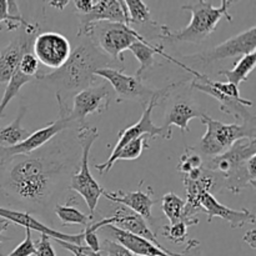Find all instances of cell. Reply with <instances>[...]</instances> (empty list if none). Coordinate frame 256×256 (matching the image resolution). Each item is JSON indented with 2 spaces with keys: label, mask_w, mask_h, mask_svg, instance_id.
Listing matches in <instances>:
<instances>
[{
  "label": "cell",
  "mask_w": 256,
  "mask_h": 256,
  "mask_svg": "<svg viewBox=\"0 0 256 256\" xmlns=\"http://www.w3.org/2000/svg\"><path fill=\"white\" fill-rule=\"evenodd\" d=\"M64 168L56 158L22 156L8 169L5 188L20 202L44 205L54 194Z\"/></svg>",
  "instance_id": "6da1fadb"
},
{
  "label": "cell",
  "mask_w": 256,
  "mask_h": 256,
  "mask_svg": "<svg viewBox=\"0 0 256 256\" xmlns=\"http://www.w3.org/2000/svg\"><path fill=\"white\" fill-rule=\"evenodd\" d=\"M112 62L108 55L92 44L89 38H85L84 42L72 50L69 59L62 68L50 74H39L35 80L54 88L56 94L79 92L92 86L96 70L112 68Z\"/></svg>",
  "instance_id": "7a4b0ae2"
},
{
  "label": "cell",
  "mask_w": 256,
  "mask_h": 256,
  "mask_svg": "<svg viewBox=\"0 0 256 256\" xmlns=\"http://www.w3.org/2000/svg\"><path fill=\"white\" fill-rule=\"evenodd\" d=\"M232 2L222 0L220 6H212V2L196 0L188 2L182 6V10H188L192 14V20L185 28L179 30H170L162 25L158 34V39L166 44L176 42H190L200 44L212 35L222 18H226L229 22H232V16L229 14V6Z\"/></svg>",
  "instance_id": "3957f363"
},
{
  "label": "cell",
  "mask_w": 256,
  "mask_h": 256,
  "mask_svg": "<svg viewBox=\"0 0 256 256\" xmlns=\"http://www.w3.org/2000/svg\"><path fill=\"white\" fill-rule=\"evenodd\" d=\"M78 38H89L92 44L102 50L112 60L124 62V52L135 42H145L142 36L132 26L122 22H96L84 29H79Z\"/></svg>",
  "instance_id": "277c9868"
},
{
  "label": "cell",
  "mask_w": 256,
  "mask_h": 256,
  "mask_svg": "<svg viewBox=\"0 0 256 256\" xmlns=\"http://www.w3.org/2000/svg\"><path fill=\"white\" fill-rule=\"evenodd\" d=\"M192 74L194 76L190 82L192 89H196L216 99L220 102V110L224 114L232 115L235 119L246 124H256L255 114L248 109L254 106V102L240 96L239 86L232 82H212L206 75L200 74L196 70H192Z\"/></svg>",
  "instance_id": "5b68a950"
},
{
  "label": "cell",
  "mask_w": 256,
  "mask_h": 256,
  "mask_svg": "<svg viewBox=\"0 0 256 256\" xmlns=\"http://www.w3.org/2000/svg\"><path fill=\"white\" fill-rule=\"evenodd\" d=\"M76 138L80 148H82V159H80L79 169L75 170L74 174L72 175L70 189L74 190L76 194H79L85 200L90 212L89 216L94 219L98 202H99V199L102 196V192L105 190L92 178L89 168L90 149H92L95 140L99 138V132L95 128L85 125L82 128H78Z\"/></svg>",
  "instance_id": "8992f818"
},
{
  "label": "cell",
  "mask_w": 256,
  "mask_h": 256,
  "mask_svg": "<svg viewBox=\"0 0 256 256\" xmlns=\"http://www.w3.org/2000/svg\"><path fill=\"white\" fill-rule=\"evenodd\" d=\"M200 120L208 129L196 150L209 158L222 154L239 140L256 139V124H225L206 112Z\"/></svg>",
  "instance_id": "52a82bcc"
},
{
  "label": "cell",
  "mask_w": 256,
  "mask_h": 256,
  "mask_svg": "<svg viewBox=\"0 0 256 256\" xmlns=\"http://www.w3.org/2000/svg\"><path fill=\"white\" fill-rule=\"evenodd\" d=\"M95 76H100L106 80L110 86L114 89L116 94V102H122L124 100H139L140 102L146 105L152 99L158 96L168 98L172 90L182 85V82H172L162 89H152L142 82V79H138L135 75L125 74L122 70L114 68H105L95 72Z\"/></svg>",
  "instance_id": "ba28073f"
},
{
  "label": "cell",
  "mask_w": 256,
  "mask_h": 256,
  "mask_svg": "<svg viewBox=\"0 0 256 256\" xmlns=\"http://www.w3.org/2000/svg\"><path fill=\"white\" fill-rule=\"evenodd\" d=\"M58 106H59V116L55 122L49 124L48 126L42 128L36 132H32L26 139L20 144L14 145V146H0V166L5 165L18 156H28L34 152L39 150L42 145L46 144L48 142L56 136L59 132L68 128L72 126V122L69 116V106L65 102L64 98L60 94H56Z\"/></svg>",
  "instance_id": "9c48e42d"
},
{
  "label": "cell",
  "mask_w": 256,
  "mask_h": 256,
  "mask_svg": "<svg viewBox=\"0 0 256 256\" xmlns=\"http://www.w3.org/2000/svg\"><path fill=\"white\" fill-rule=\"evenodd\" d=\"M166 98L164 96H158L154 98V99L150 100L146 105H144V110H142V115L139 119V122L136 124L132 125V126L126 128V129H122L119 132V140L115 144L114 149H112V155H110L109 159L105 162H102V164H95V169L100 172V174H105V172H109L112 170V168L114 166V159L116 156L118 152H120L122 148H124L125 145L129 144L132 140L138 139L140 136H144L146 135L149 139H155V138H162L164 140L172 139V135L168 134L162 126H155L154 122L152 120V112L154 110L155 106L162 104V102Z\"/></svg>",
  "instance_id": "30bf717a"
},
{
  "label": "cell",
  "mask_w": 256,
  "mask_h": 256,
  "mask_svg": "<svg viewBox=\"0 0 256 256\" xmlns=\"http://www.w3.org/2000/svg\"><path fill=\"white\" fill-rule=\"evenodd\" d=\"M256 49V26H252L250 29L242 32L240 34L234 35L230 39L225 40L222 44L216 45L212 49L205 50V52H198L194 55L184 56L185 60H192V62H200V64L209 65L219 60L229 59V58L246 55L254 52Z\"/></svg>",
  "instance_id": "8fae6325"
},
{
  "label": "cell",
  "mask_w": 256,
  "mask_h": 256,
  "mask_svg": "<svg viewBox=\"0 0 256 256\" xmlns=\"http://www.w3.org/2000/svg\"><path fill=\"white\" fill-rule=\"evenodd\" d=\"M112 102V89L106 84L92 85L76 92L72 98V108H69V116L72 124L85 126L89 115L102 114Z\"/></svg>",
  "instance_id": "7c38bea8"
},
{
  "label": "cell",
  "mask_w": 256,
  "mask_h": 256,
  "mask_svg": "<svg viewBox=\"0 0 256 256\" xmlns=\"http://www.w3.org/2000/svg\"><path fill=\"white\" fill-rule=\"evenodd\" d=\"M38 30L39 25L26 22V24L22 26V32L0 52V84H8L12 80L22 55L32 52Z\"/></svg>",
  "instance_id": "4fadbf2b"
},
{
  "label": "cell",
  "mask_w": 256,
  "mask_h": 256,
  "mask_svg": "<svg viewBox=\"0 0 256 256\" xmlns=\"http://www.w3.org/2000/svg\"><path fill=\"white\" fill-rule=\"evenodd\" d=\"M32 50L40 64L56 70L69 59L72 45L69 39L60 32H46L35 36Z\"/></svg>",
  "instance_id": "5bb4252c"
},
{
  "label": "cell",
  "mask_w": 256,
  "mask_h": 256,
  "mask_svg": "<svg viewBox=\"0 0 256 256\" xmlns=\"http://www.w3.org/2000/svg\"><path fill=\"white\" fill-rule=\"evenodd\" d=\"M254 155H256V139H242L222 154L209 158L204 168L216 172L224 182Z\"/></svg>",
  "instance_id": "9a60e30c"
},
{
  "label": "cell",
  "mask_w": 256,
  "mask_h": 256,
  "mask_svg": "<svg viewBox=\"0 0 256 256\" xmlns=\"http://www.w3.org/2000/svg\"><path fill=\"white\" fill-rule=\"evenodd\" d=\"M199 206L202 212L208 215V222H212L214 218L226 220L232 229H240L246 224H255V215L250 210H234L220 204L216 198L210 192H202L199 196Z\"/></svg>",
  "instance_id": "2e32d148"
},
{
  "label": "cell",
  "mask_w": 256,
  "mask_h": 256,
  "mask_svg": "<svg viewBox=\"0 0 256 256\" xmlns=\"http://www.w3.org/2000/svg\"><path fill=\"white\" fill-rule=\"evenodd\" d=\"M0 218L8 220L10 224H16L22 226L24 229H30L32 232H38L40 234H45L50 238V239L54 240H62V242H69V244L79 245L82 246L84 245V232H79L76 235H70V234H64V232H56V230L52 229V228L46 226L42 222H40L39 220L35 219L32 215H30L29 212H16V210L8 209V208L0 206Z\"/></svg>",
  "instance_id": "e0dca14e"
},
{
  "label": "cell",
  "mask_w": 256,
  "mask_h": 256,
  "mask_svg": "<svg viewBox=\"0 0 256 256\" xmlns=\"http://www.w3.org/2000/svg\"><path fill=\"white\" fill-rule=\"evenodd\" d=\"M110 216L112 218V225H114V226L148 240V242L154 244L155 246L162 249V252H165L170 256H180L179 252H170V250H168L166 248L162 246V245L158 242L156 232H154L149 226H148L146 220L142 219L140 215L132 212V210H129L128 208L118 204L116 209L112 212V214L110 215Z\"/></svg>",
  "instance_id": "ac0fdd59"
},
{
  "label": "cell",
  "mask_w": 256,
  "mask_h": 256,
  "mask_svg": "<svg viewBox=\"0 0 256 256\" xmlns=\"http://www.w3.org/2000/svg\"><path fill=\"white\" fill-rule=\"evenodd\" d=\"M142 182L139 184V189L136 192H106L104 190L102 196L106 198L112 202L120 204L122 206L128 208L135 214L140 215L142 219L152 220V210L154 206V199H152V188L148 186V192L142 190Z\"/></svg>",
  "instance_id": "d6986e66"
},
{
  "label": "cell",
  "mask_w": 256,
  "mask_h": 256,
  "mask_svg": "<svg viewBox=\"0 0 256 256\" xmlns=\"http://www.w3.org/2000/svg\"><path fill=\"white\" fill-rule=\"evenodd\" d=\"M204 114L205 112L196 104V102H194L192 99H182H182L175 100L168 106L166 112H165L164 124L162 125V128L170 135H172V125L179 128L182 134L185 132H189L190 120L195 119V118L202 119Z\"/></svg>",
  "instance_id": "ffe728a7"
},
{
  "label": "cell",
  "mask_w": 256,
  "mask_h": 256,
  "mask_svg": "<svg viewBox=\"0 0 256 256\" xmlns=\"http://www.w3.org/2000/svg\"><path fill=\"white\" fill-rule=\"evenodd\" d=\"M80 29L96 22H112L129 24V15L124 0H96L92 12L79 15Z\"/></svg>",
  "instance_id": "44dd1931"
},
{
  "label": "cell",
  "mask_w": 256,
  "mask_h": 256,
  "mask_svg": "<svg viewBox=\"0 0 256 256\" xmlns=\"http://www.w3.org/2000/svg\"><path fill=\"white\" fill-rule=\"evenodd\" d=\"M102 229L109 232L114 238L115 242H119L125 249H128L132 254L138 256H170L165 252H162V249L155 246L154 244L148 242V240L136 236V235L130 234L128 232H124V230L119 229V228L114 226V225H106V226L102 228Z\"/></svg>",
  "instance_id": "7402d4cb"
},
{
  "label": "cell",
  "mask_w": 256,
  "mask_h": 256,
  "mask_svg": "<svg viewBox=\"0 0 256 256\" xmlns=\"http://www.w3.org/2000/svg\"><path fill=\"white\" fill-rule=\"evenodd\" d=\"M129 50L132 52V55L136 58L138 62H139L140 64L138 70L135 72V76H136L138 79L142 80V76H144L145 72L154 65L155 55L156 54L166 58L170 62H176V64L179 65V66H182V69L188 70V68H189L188 65L182 64V62H176V60L172 59L169 55L164 54V52H162V45H154L152 42H148V40H145V42H135L134 44L129 48Z\"/></svg>",
  "instance_id": "603a6c76"
},
{
  "label": "cell",
  "mask_w": 256,
  "mask_h": 256,
  "mask_svg": "<svg viewBox=\"0 0 256 256\" xmlns=\"http://www.w3.org/2000/svg\"><path fill=\"white\" fill-rule=\"evenodd\" d=\"M256 155L246 160L240 169L222 182V188H226L232 194H239L246 188H256Z\"/></svg>",
  "instance_id": "cb8c5ba5"
},
{
  "label": "cell",
  "mask_w": 256,
  "mask_h": 256,
  "mask_svg": "<svg viewBox=\"0 0 256 256\" xmlns=\"http://www.w3.org/2000/svg\"><path fill=\"white\" fill-rule=\"evenodd\" d=\"M162 208L165 216L169 219V224H175V222H185L186 224H189V226L199 224V219L188 220L184 216L185 200H182V198H180L179 195L175 194V192H166V194L162 196Z\"/></svg>",
  "instance_id": "d4e9b609"
},
{
  "label": "cell",
  "mask_w": 256,
  "mask_h": 256,
  "mask_svg": "<svg viewBox=\"0 0 256 256\" xmlns=\"http://www.w3.org/2000/svg\"><path fill=\"white\" fill-rule=\"evenodd\" d=\"M26 106H22L19 109V114L15 118L14 122H10L8 126L0 129V146H14L24 142L30 132L22 126V119L26 112Z\"/></svg>",
  "instance_id": "484cf974"
},
{
  "label": "cell",
  "mask_w": 256,
  "mask_h": 256,
  "mask_svg": "<svg viewBox=\"0 0 256 256\" xmlns=\"http://www.w3.org/2000/svg\"><path fill=\"white\" fill-rule=\"evenodd\" d=\"M255 62L256 52H250V54L242 55L239 59V62L234 65V68H232V70H220L218 74L224 75L228 79V82H232V84L239 86L242 82L248 80L250 72H252V69L255 68Z\"/></svg>",
  "instance_id": "4316f807"
},
{
  "label": "cell",
  "mask_w": 256,
  "mask_h": 256,
  "mask_svg": "<svg viewBox=\"0 0 256 256\" xmlns=\"http://www.w3.org/2000/svg\"><path fill=\"white\" fill-rule=\"evenodd\" d=\"M6 22V30L20 29L22 25L26 24V20L22 16L19 10V5L16 2H5L0 0V32H2V24Z\"/></svg>",
  "instance_id": "83f0119b"
},
{
  "label": "cell",
  "mask_w": 256,
  "mask_h": 256,
  "mask_svg": "<svg viewBox=\"0 0 256 256\" xmlns=\"http://www.w3.org/2000/svg\"><path fill=\"white\" fill-rule=\"evenodd\" d=\"M54 212L59 220L62 222V226L66 225H82V226L88 228L89 224L94 220L89 216V215L84 214L72 205H56L54 208Z\"/></svg>",
  "instance_id": "f1b7e54d"
},
{
  "label": "cell",
  "mask_w": 256,
  "mask_h": 256,
  "mask_svg": "<svg viewBox=\"0 0 256 256\" xmlns=\"http://www.w3.org/2000/svg\"><path fill=\"white\" fill-rule=\"evenodd\" d=\"M125 6H126L128 15H129V24H149L152 26L156 28L158 24L152 20V12H150L149 6L142 0H126Z\"/></svg>",
  "instance_id": "f546056e"
},
{
  "label": "cell",
  "mask_w": 256,
  "mask_h": 256,
  "mask_svg": "<svg viewBox=\"0 0 256 256\" xmlns=\"http://www.w3.org/2000/svg\"><path fill=\"white\" fill-rule=\"evenodd\" d=\"M32 80L34 79H32V78L24 76L22 74H20L18 70L15 72V74L12 75V80H10V82L6 84V89H5L2 100H0V119L4 116L5 109H6V106L9 105V102H12L15 96H16L18 92H19V90L22 89V88L24 86L26 82H32Z\"/></svg>",
  "instance_id": "4dcf8cb0"
},
{
  "label": "cell",
  "mask_w": 256,
  "mask_h": 256,
  "mask_svg": "<svg viewBox=\"0 0 256 256\" xmlns=\"http://www.w3.org/2000/svg\"><path fill=\"white\" fill-rule=\"evenodd\" d=\"M148 139L149 138L146 135L144 136H140L138 139L132 140L129 144L125 145L124 148L120 149V152H118L116 156H115L114 162H120V160H135L138 158H140V155L142 154L145 149H149V144H148Z\"/></svg>",
  "instance_id": "1f68e13d"
},
{
  "label": "cell",
  "mask_w": 256,
  "mask_h": 256,
  "mask_svg": "<svg viewBox=\"0 0 256 256\" xmlns=\"http://www.w3.org/2000/svg\"><path fill=\"white\" fill-rule=\"evenodd\" d=\"M202 164H204V162H202V155L198 152L196 148L186 146L184 150V154L180 158V162L176 169L182 175H186L192 170L202 168Z\"/></svg>",
  "instance_id": "d6a6232c"
},
{
  "label": "cell",
  "mask_w": 256,
  "mask_h": 256,
  "mask_svg": "<svg viewBox=\"0 0 256 256\" xmlns=\"http://www.w3.org/2000/svg\"><path fill=\"white\" fill-rule=\"evenodd\" d=\"M188 228H189V224L185 222L166 224L162 228V235L174 244H182L186 242Z\"/></svg>",
  "instance_id": "836d02e7"
},
{
  "label": "cell",
  "mask_w": 256,
  "mask_h": 256,
  "mask_svg": "<svg viewBox=\"0 0 256 256\" xmlns=\"http://www.w3.org/2000/svg\"><path fill=\"white\" fill-rule=\"evenodd\" d=\"M18 72L24 75V76L32 78L34 80L36 79V76L39 75V62H38L36 58L34 56L32 52L22 55L19 66H18Z\"/></svg>",
  "instance_id": "e575fe53"
},
{
  "label": "cell",
  "mask_w": 256,
  "mask_h": 256,
  "mask_svg": "<svg viewBox=\"0 0 256 256\" xmlns=\"http://www.w3.org/2000/svg\"><path fill=\"white\" fill-rule=\"evenodd\" d=\"M100 256H138L125 249L119 242L110 239H104L100 242Z\"/></svg>",
  "instance_id": "d590c367"
},
{
  "label": "cell",
  "mask_w": 256,
  "mask_h": 256,
  "mask_svg": "<svg viewBox=\"0 0 256 256\" xmlns=\"http://www.w3.org/2000/svg\"><path fill=\"white\" fill-rule=\"evenodd\" d=\"M35 252V245L32 242V230L25 229V239L12 250L10 254L5 255L0 252V256H32Z\"/></svg>",
  "instance_id": "8d00e7d4"
},
{
  "label": "cell",
  "mask_w": 256,
  "mask_h": 256,
  "mask_svg": "<svg viewBox=\"0 0 256 256\" xmlns=\"http://www.w3.org/2000/svg\"><path fill=\"white\" fill-rule=\"evenodd\" d=\"M35 252L34 256H56L52 245L50 242V238L45 234H40V238L34 242Z\"/></svg>",
  "instance_id": "74e56055"
},
{
  "label": "cell",
  "mask_w": 256,
  "mask_h": 256,
  "mask_svg": "<svg viewBox=\"0 0 256 256\" xmlns=\"http://www.w3.org/2000/svg\"><path fill=\"white\" fill-rule=\"evenodd\" d=\"M180 256H202V249H200V242L195 239H190L186 242V248L179 252Z\"/></svg>",
  "instance_id": "f35d334b"
},
{
  "label": "cell",
  "mask_w": 256,
  "mask_h": 256,
  "mask_svg": "<svg viewBox=\"0 0 256 256\" xmlns=\"http://www.w3.org/2000/svg\"><path fill=\"white\" fill-rule=\"evenodd\" d=\"M74 2L75 9L79 12V15H85L88 14V12H92L96 0H75V2Z\"/></svg>",
  "instance_id": "ab89813d"
},
{
  "label": "cell",
  "mask_w": 256,
  "mask_h": 256,
  "mask_svg": "<svg viewBox=\"0 0 256 256\" xmlns=\"http://www.w3.org/2000/svg\"><path fill=\"white\" fill-rule=\"evenodd\" d=\"M244 242H246L248 245H250L252 250L256 249V230L252 229L244 235Z\"/></svg>",
  "instance_id": "60d3db41"
},
{
  "label": "cell",
  "mask_w": 256,
  "mask_h": 256,
  "mask_svg": "<svg viewBox=\"0 0 256 256\" xmlns=\"http://www.w3.org/2000/svg\"><path fill=\"white\" fill-rule=\"evenodd\" d=\"M9 225H10V222H8V220L0 218V244H2V242H10V240H12L10 238H6L4 234H2L5 230H8Z\"/></svg>",
  "instance_id": "b9f144b4"
},
{
  "label": "cell",
  "mask_w": 256,
  "mask_h": 256,
  "mask_svg": "<svg viewBox=\"0 0 256 256\" xmlns=\"http://www.w3.org/2000/svg\"><path fill=\"white\" fill-rule=\"evenodd\" d=\"M49 2V5H52V6L62 10L68 4H69V2H69V0H62V2Z\"/></svg>",
  "instance_id": "7bdbcfd3"
},
{
  "label": "cell",
  "mask_w": 256,
  "mask_h": 256,
  "mask_svg": "<svg viewBox=\"0 0 256 256\" xmlns=\"http://www.w3.org/2000/svg\"><path fill=\"white\" fill-rule=\"evenodd\" d=\"M85 252H86V254L89 255V256H100L99 252H92V250L88 249L86 246H85Z\"/></svg>",
  "instance_id": "ee69618b"
},
{
  "label": "cell",
  "mask_w": 256,
  "mask_h": 256,
  "mask_svg": "<svg viewBox=\"0 0 256 256\" xmlns=\"http://www.w3.org/2000/svg\"><path fill=\"white\" fill-rule=\"evenodd\" d=\"M70 256H74V255H70Z\"/></svg>",
  "instance_id": "f6af8a7d"
}]
</instances>
